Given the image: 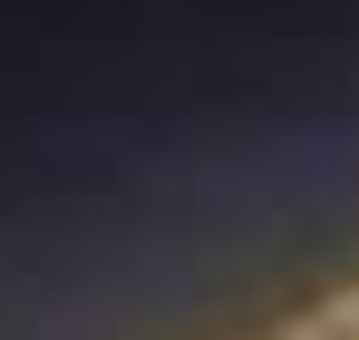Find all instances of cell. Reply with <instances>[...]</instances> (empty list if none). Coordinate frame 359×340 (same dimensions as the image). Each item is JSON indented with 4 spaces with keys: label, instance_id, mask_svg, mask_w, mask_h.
<instances>
[{
    "label": "cell",
    "instance_id": "6da1fadb",
    "mask_svg": "<svg viewBox=\"0 0 359 340\" xmlns=\"http://www.w3.org/2000/svg\"><path fill=\"white\" fill-rule=\"evenodd\" d=\"M330 340H359V321H340V331H330Z\"/></svg>",
    "mask_w": 359,
    "mask_h": 340
}]
</instances>
